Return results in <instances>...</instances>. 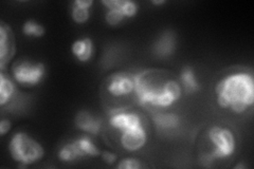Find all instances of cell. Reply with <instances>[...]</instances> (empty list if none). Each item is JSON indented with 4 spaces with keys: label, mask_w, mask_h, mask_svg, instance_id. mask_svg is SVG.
<instances>
[{
    "label": "cell",
    "mask_w": 254,
    "mask_h": 169,
    "mask_svg": "<svg viewBox=\"0 0 254 169\" xmlns=\"http://www.w3.org/2000/svg\"><path fill=\"white\" fill-rule=\"evenodd\" d=\"M21 31L23 35L32 38H41L46 33L45 27L34 19H29L23 22Z\"/></svg>",
    "instance_id": "obj_19"
},
{
    "label": "cell",
    "mask_w": 254,
    "mask_h": 169,
    "mask_svg": "<svg viewBox=\"0 0 254 169\" xmlns=\"http://www.w3.org/2000/svg\"><path fill=\"white\" fill-rule=\"evenodd\" d=\"M102 4L106 6L105 21L108 26L116 27L124 21L126 18L123 12L117 5V0H103Z\"/></svg>",
    "instance_id": "obj_15"
},
{
    "label": "cell",
    "mask_w": 254,
    "mask_h": 169,
    "mask_svg": "<svg viewBox=\"0 0 254 169\" xmlns=\"http://www.w3.org/2000/svg\"><path fill=\"white\" fill-rule=\"evenodd\" d=\"M11 127H12L11 120L6 119V118L1 119V122H0V135H1V136L5 135L7 132L11 130Z\"/></svg>",
    "instance_id": "obj_23"
},
{
    "label": "cell",
    "mask_w": 254,
    "mask_h": 169,
    "mask_svg": "<svg viewBox=\"0 0 254 169\" xmlns=\"http://www.w3.org/2000/svg\"><path fill=\"white\" fill-rule=\"evenodd\" d=\"M178 79L182 90L187 94H194L200 90V84L198 82V78L192 67L186 66L182 68Z\"/></svg>",
    "instance_id": "obj_12"
},
{
    "label": "cell",
    "mask_w": 254,
    "mask_h": 169,
    "mask_svg": "<svg viewBox=\"0 0 254 169\" xmlns=\"http://www.w3.org/2000/svg\"><path fill=\"white\" fill-rule=\"evenodd\" d=\"M164 3H166L165 0H153L152 1V4L154 5H162Z\"/></svg>",
    "instance_id": "obj_24"
},
{
    "label": "cell",
    "mask_w": 254,
    "mask_h": 169,
    "mask_svg": "<svg viewBox=\"0 0 254 169\" xmlns=\"http://www.w3.org/2000/svg\"><path fill=\"white\" fill-rule=\"evenodd\" d=\"M92 0H74L71 4V18L77 25H84L90 18Z\"/></svg>",
    "instance_id": "obj_13"
},
{
    "label": "cell",
    "mask_w": 254,
    "mask_h": 169,
    "mask_svg": "<svg viewBox=\"0 0 254 169\" xmlns=\"http://www.w3.org/2000/svg\"><path fill=\"white\" fill-rule=\"evenodd\" d=\"M101 158L103 160V162L107 165H114L115 163L118 162V156L110 151H103Z\"/></svg>",
    "instance_id": "obj_22"
},
{
    "label": "cell",
    "mask_w": 254,
    "mask_h": 169,
    "mask_svg": "<svg viewBox=\"0 0 254 169\" xmlns=\"http://www.w3.org/2000/svg\"><path fill=\"white\" fill-rule=\"evenodd\" d=\"M117 5L123 12L126 18L133 17L139 11L138 3L131 0H117Z\"/></svg>",
    "instance_id": "obj_20"
},
{
    "label": "cell",
    "mask_w": 254,
    "mask_h": 169,
    "mask_svg": "<svg viewBox=\"0 0 254 169\" xmlns=\"http://www.w3.org/2000/svg\"><path fill=\"white\" fill-rule=\"evenodd\" d=\"M46 75V67L41 61L19 59L12 66V76L16 83L23 86H36Z\"/></svg>",
    "instance_id": "obj_7"
},
{
    "label": "cell",
    "mask_w": 254,
    "mask_h": 169,
    "mask_svg": "<svg viewBox=\"0 0 254 169\" xmlns=\"http://www.w3.org/2000/svg\"><path fill=\"white\" fill-rule=\"evenodd\" d=\"M76 128L89 135H98L102 130V119L88 110H79L74 118Z\"/></svg>",
    "instance_id": "obj_9"
},
{
    "label": "cell",
    "mask_w": 254,
    "mask_h": 169,
    "mask_svg": "<svg viewBox=\"0 0 254 169\" xmlns=\"http://www.w3.org/2000/svg\"><path fill=\"white\" fill-rule=\"evenodd\" d=\"M108 124L120 135L119 144L125 151L137 152L146 145L148 131L139 112L127 108L110 110Z\"/></svg>",
    "instance_id": "obj_3"
},
{
    "label": "cell",
    "mask_w": 254,
    "mask_h": 169,
    "mask_svg": "<svg viewBox=\"0 0 254 169\" xmlns=\"http://www.w3.org/2000/svg\"><path fill=\"white\" fill-rule=\"evenodd\" d=\"M215 99L221 109L243 114L254 105V77L250 71L230 72L214 88Z\"/></svg>",
    "instance_id": "obj_2"
},
{
    "label": "cell",
    "mask_w": 254,
    "mask_h": 169,
    "mask_svg": "<svg viewBox=\"0 0 254 169\" xmlns=\"http://www.w3.org/2000/svg\"><path fill=\"white\" fill-rule=\"evenodd\" d=\"M15 54V39L11 27L0 22V71H4Z\"/></svg>",
    "instance_id": "obj_8"
},
{
    "label": "cell",
    "mask_w": 254,
    "mask_h": 169,
    "mask_svg": "<svg viewBox=\"0 0 254 169\" xmlns=\"http://www.w3.org/2000/svg\"><path fill=\"white\" fill-rule=\"evenodd\" d=\"M58 157L62 162H69V163L85 158L84 154L82 152V150L79 149L75 140H72L66 144H64L59 150Z\"/></svg>",
    "instance_id": "obj_14"
},
{
    "label": "cell",
    "mask_w": 254,
    "mask_h": 169,
    "mask_svg": "<svg viewBox=\"0 0 254 169\" xmlns=\"http://www.w3.org/2000/svg\"><path fill=\"white\" fill-rule=\"evenodd\" d=\"M75 141L78 145L79 149H81L84 154L85 158L86 157H89V158L101 157L102 151L99 149L97 145L94 144L90 135H82V136H79V138L75 139Z\"/></svg>",
    "instance_id": "obj_18"
},
{
    "label": "cell",
    "mask_w": 254,
    "mask_h": 169,
    "mask_svg": "<svg viewBox=\"0 0 254 169\" xmlns=\"http://www.w3.org/2000/svg\"><path fill=\"white\" fill-rule=\"evenodd\" d=\"M16 88L13 80L4 71H0V106L4 107L15 94Z\"/></svg>",
    "instance_id": "obj_16"
},
{
    "label": "cell",
    "mask_w": 254,
    "mask_h": 169,
    "mask_svg": "<svg viewBox=\"0 0 254 169\" xmlns=\"http://www.w3.org/2000/svg\"><path fill=\"white\" fill-rule=\"evenodd\" d=\"M154 122L159 129L170 131L179 127L180 117L175 113H157L154 115Z\"/></svg>",
    "instance_id": "obj_17"
},
{
    "label": "cell",
    "mask_w": 254,
    "mask_h": 169,
    "mask_svg": "<svg viewBox=\"0 0 254 169\" xmlns=\"http://www.w3.org/2000/svg\"><path fill=\"white\" fill-rule=\"evenodd\" d=\"M104 93H106L113 101L123 102L129 99L131 95L134 96V88H136V80L134 74L127 71H118L110 74L105 80Z\"/></svg>",
    "instance_id": "obj_6"
},
{
    "label": "cell",
    "mask_w": 254,
    "mask_h": 169,
    "mask_svg": "<svg viewBox=\"0 0 254 169\" xmlns=\"http://www.w3.org/2000/svg\"><path fill=\"white\" fill-rule=\"evenodd\" d=\"M205 135L210 147L201 159L204 166L209 167L214 161L227 160L235 154V134L229 127L213 125L206 130Z\"/></svg>",
    "instance_id": "obj_4"
},
{
    "label": "cell",
    "mask_w": 254,
    "mask_h": 169,
    "mask_svg": "<svg viewBox=\"0 0 254 169\" xmlns=\"http://www.w3.org/2000/svg\"><path fill=\"white\" fill-rule=\"evenodd\" d=\"M176 49V36L171 31L163 32L154 44V53L159 57H169Z\"/></svg>",
    "instance_id": "obj_11"
},
{
    "label": "cell",
    "mask_w": 254,
    "mask_h": 169,
    "mask_svg": "<svg viewBox=\"0 0 254 169\" xmlns=\"http://www.w3.org/2000/svg\"><path fill=\"white\" fill-rule=\"evenodd\" d=\"M9 152L13 161L27 167L44 158L45 148L27 132L18 131L12 135L9 142Z\"/></svg>",
    "instance_id": "obj_5"
},
{
    "label": "cell",
    "mask_w": 254,
    "mask_h": 169,
    "mask_svg": "<svg viewBox=\"0 0 254 169\" xmlns=\"http://www.w3.org/2000/svg\"><path fill=\"white\" fill-rule=\"evenodd\" d=\"M235 168H237V169H246V168H247V166L244 165V164H238V165L235 166Z\"/></svg>",
    "instance_id": "obj_25"
},
{
    "label": "cell",
    "mask_w": 254,
    "mask_h": 169,
    "mask_svg": "<svg viewBox=\"0 0 254 169\" xmlns=\"http://www.w3.org/2000/svg\"><path fill=\"white\" fill-rule=\"evenodd\" d=\"M71 53L79 62L86 63L90 61L93 56L92 39L89 37H82L74 40L71 45Z\"/></svg>",
    "instance_id": "obj_10"
},
{
    "label": "cell",
    "mask_w": 254,
    "mask_h": 169,
    "mask_svg": "<svg viewBox=\"0 0 254 169\" xmlns=\"http://www.w3.org/2000/svg\"><path fill=\"white\" fill-rule=\"evenodd\" d=\"M143 167V164L141 161L136 158H124L120 162H118L116 165L117 169H141Z\"/></svg>",
    "instance_id": "obj_21"
},
{
    "label": "cell",
    "mask_w": 254,
    "mask_h": 169,
    "mask_svg": "<svg viewBox=\"0 0 254 169\" xmlns=\"http://www.w3.org/2000/svg\"><path fill=\"white\" fill-rule=\"evenodd\" d=\"M134 100L146 109H168L182 96L179 79L168 72L146 69L134 74Z\"/></svg>",
    "instance_id": "obj_1"
}]
</instances>
